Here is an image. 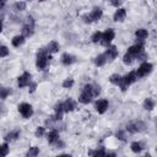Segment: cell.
Listing matches in <instances>:
<instances>
[{
  "instance_id": "6da1fadb",
  "label": "cell",
  "mask_w": 157,
  "mask_h": 157,
  "mask_svg": "<svg viewBox=\"0 0 157 157\" xmlns=\"http://www.w3.org/2000/svg\"><path fill=\"white\" fill-rule=\"evenodd\" d=\"M50 59L52 56L49 55V53L47 52L45 48H40L37 53V60H36V65L38 67V70H47L49 64H50Z\"/></svg>"
},
{
  "instance_id": "7a4b0ae2",
  "label": "cell",
  "mask_w": 157,
  "mask_h": 157,
  "mask_svg": "<svg viewBox=\"0 0 157 157\" xmlns=\"http://www.w3.org/2000/svg\"><path fill=\"white\" fill-rule=\"evenodd\" d=\"M92 97H93V96H92V85L87 83V85L83 86L82 92H81V94L78 96V101H80L81 103H83V104H88V103L91 102Z\"/></svg>"
},
{
  "instance_id": "3957f363",
  "label": "cell",
  "mask_w": 157,
  "mask_h": 157,
  "mask_svg": "<svg viewBox=\"0 0 157 157\" xmlns=\"http://www.w3.org/2000/svg\"><path fill=\"white\" fill-rule=\"evenodd\" d=\"M145 129H146V124L142 120H135L126 125V131H129L130 134H136V132L144 131Z\"/></svg>"
},
{
  "instance_id": "277c9868",
  "label": "cell",
  "mask_w": 157,
  "mask_h": 157,
  "mask_svg": "<svg viewBox=\"0 0 157 157\" xmlns=\"http://www.w3.org/2000/svg\"><path fill=\"white\" fill-rule=\"evenodd\" d=\"M137 80V77H136V75H135V71H131V72H129L128 75H125L123 78H121V82H120V90L124 92V91H126V88L131 85V83H134L135 81Z\"/></svg>"
},
{
  "instance_id": "5b68a950",
  "label": "cell",
  "mask_w": 157,
  "mask_h": 157,
  "mask_svg": "<svg viewBox=\"0 0 157 157\" xmlns=\"http://www.w3.org/2000/svg\"><path fill=\"white\" fill-rule=\"evenodd\" d=\"M34 32V20L32 16H28L26 20V23L22 27V36L23 37H29Z\"/></svg>"
},
{
  "instance_id": "8992f818",
  "label": "cell",
  "mask_w": 157,
  "mask_h": 157,
  "mask_svg": "<svg viewBox=\"0 0 157 157\" xmlns=\"http://www.w3.org/2000/svg\"><path fill=\"white\" fill-rule=\"evenodd\" d=\"M152 69H153V65L151 64V63H142L141 65H140V67L135 71V75H136V77L137 78H141V77H145V76H147L151 71H152Z\"/></svg>"
},
{
  "instance_id": "52a82bcc",
  "label": "cell",
  "mask_w": 157,
  "mask_h": 157,
  "mask_svg": "<svg viewBox=\"0 0 157 157\" xmlns=\"http://www.w3.org/2000/svg\"><path fill=\"white\" fill-rule=\"evenodd\" d=\"M17 108H18V112L21 113V115L23 118H26V119H28V118H31L33 115V108H32V105L29 103H26V102L20 103Z\"/></svg>"
},
{
  "instance_id": "ba28073f",
  "label": "cell",
  "mask_w": 157,
  "mask_h": 157,
  "mask_svg": "<svg viewBox=\"0 0 157 157\" xmlns=\"http://www.w3.org/2000/svg\"><path fill=\"white\" fill-rule=\"evenodd\" d=\"M142 52H144V42H140V43H136L135 45H131V47L128 49L126 54H129L130 56H132L134 59H136V56H137L140 53H142Z\"/></svg>"
},
{
  "instance_id": "9c48e42d",
  "label": "cell",
  "mask_w": 157,
  "mask_h": 157,
  "mask_svg": "<svg viewBox=\"0 0 157 157\" xmlns=\"http://www.w3.org/2000/svg\"><path fill=\"white\" fill-rule=\"evenodd\" d=\"M114 36H115L114 29H113V28H108L105 32H103V33H102V39H101V43H102L103 45H108V44H109V43L113 40Z\"/></svg>"
},
{
  "instance_id": "30bf717a",
  "label": "cell",
  "mask_w": 157,
  "mask_h": 157,
  "mask_svg": "<svg viewBox=\"0 0 157 157\" xmlns=\"http://www.w3.org/2000/svg\"><path fill=\"white\" fill-rule=\"evenodd\" d=\"M31 74L29 72H23L20 77H18V80H17V85H18V87H26V86H28L29 85V82H31Z\"/></svg>"
},
{
  "instance_id": "8fae6325",
  "label": "cell",
  "mask_w": 157,
  "mask_h": 157,
  "mask_svg": "<svg viewBox=\"0 0 157 157\" xmlns=\"http://www.w3.org/2000/svg\"><path fill=\"white\" fill-rule=\"evenodd\" d=\"M108 107H109V103H108L107 99H98V101L96 102V104H94V108H96V110H97L99 114L105 113V110L108 109Z\"/></svg>"
},
{
  "instance_id": "7c38bea8",
  "label": "cell",
  "mask_w": 157,
  "mask_h": 157,
  "mask_svg": "<svg viewBox=\"0 0 157 157\" xmlns=\"http://www.w3.org/2000/svg\"><path fill=\"white\" fill-rule=\"evenodd\" d=\"M104 55H105L107 60H109V61L114 60V59L118 56V49H117V47H115V45H110V47H108V49L105 50Z\"/></svg>"
},
{
  "instance_id": "4fadbf2b",
  "label": "cell",
  "mask_w": 157,
  "mask_h": 157,
  "mask_svg": "<svg viewBox=\"0 0 157 157\" xmlns=\"http://www.w3.org/2000/svg\"><path fill=\"white\" fill-rule=\"evenodd\" d=\"M88 15V17H90V21L91 22H93V21H98L101 17H102V15H103V11H102V9H99V7H94L90 13H87Z\"/></svg>"
},
{
  "instance_id": "5bb4252c",
  "label": "cell",
  "mask_w": 157,
  "mask_h": 157,
  "mask_svg": "<svg viewBox=\"0 0 157 157\" xmlns=\"http://www.w3.org/2000/svg\"><path fill=\"white\" fill-rule=\"evenodd\" d=\"M61 107H63V112L69 113V112L74 110L76 105H75V102H74L71 98H69V99H66L65 102H63V103H61Z\"/></svg>"
},
{
  "instance_id": "9a60e30c",
  "label": "cell",
  "mask_w": 157,
  "mask_h": 157,
  "mask_svg": "<svg viewBox=\"0 0 157 157\" xmlns=\"http://www.w3.org/2000/svg\"><path fill=\"white\" fill-rule=\"evenodd\" d=\"M76 61V58L74 56V55H71V54H69V53H64L63 55H61V63L64 64V65H71V64H74Z\"/></svg>"
},
{
  "instance_id": "2e32d148",
  "label": "cell",
  "mask_w": 157,
  "mask_h": 157,
  "mask_svg": "<svg viewBox=\"0 0 157 157\" xmlns=\"http://www.w3.org/2000/svg\"><path fill=\"white\" fill-rule=\"evenodd\" d=\"M125 16H126V10L123 9V7H120V9H118V10L115 11L113 18H114V21L118 22V21H123V20L125 18Z\"/></svg>"
},
{
  "instance_id": "e0dca14e",
  "label": "cell",
  "mask_w": 157,
  "mask_h": 157,
  "mask_svg": "<svg viewBox=\"0 0 157 157\" xmlns=\"http://www.w3.org/2000/svg\"><path fill=\"white\" fill-rule=\"evenodd\" d=\"M20 130H12V131H10V132H7L6 135H5V141L7 142V141H13V140H17L18 137H20Z\"/></svg>"
},
{
  "instance_id": "ac0fdd59",
  "label": "cell",
  "mask_w": 157,
  "mask_h": 157,
  "mask_svg": "<svg viewBox=\"0 0 157 157\" xmlns=\"http://www.w3.org/2000/svg\"><path fill=\"white\" fill-rule=\"evenodd\" d=\"M135 36H136V38H137L140 42H142L144 39H146V38L148 37V32H147V29H145V28H139V29H136Z\"/></svg>"
},
{
  "instance_id": "d6986e66",
  "label": "cell",
  "mask_w": 157,
  "mask_h": 157,
  "mask_svg": "<svg viewBox=\"0 0 157 157\" xmlns=\"http://www.w3.org/2000/svg\"><path fill=\"white\" fill-rule=\"evenodd\" d=\"M59 48H60V45H59V43L58 42H55V40H52L48 45H47V52L48 53H56V52H59Z\"/></svg>"
},
{
  "instance_id": "ffe728a7",
  "label": "cell",
  "mask_w": 157,
  "mask_h": 157,
  "mask_svg": "<svg viewBox=\"0 0 157 157\" xmlns=\"http://www.w3.org/2000/svg\"><path fill=\"white\" fill-rule=\"evenodd\" d=\"M130 148H131L132 152L140 153V152L144 150V144H142L141 141H135V142H132V144L130 145Z\"/></svg>"
},
{
  "instance_id": "44dd1931",
  "label": "cell",
  "mask_w": 157,
  "mask_h": 157,
  "mask_svg": "<svg viewBox=\"0 0 157 157\" xmlns=\"http://www.w3.org/2000/svg\"><path fill=\"white\" fill-rule=\"evenodd\" d=\"M48 142L49 144H55L58 140H59V132L56 130H52L49 134H48Z\"/></svg>"
},
{
  "instance_id": "7402d4cb",
  "label": "cell",
  "mask_w": 157,
  "mask_h": 157,
  "mask_svg": "<svg viewBox=\"0 0 157 157\" xmlns=\"http://www.w3.org/2000/svg\"><path fill=\"white\" fill-rule=\"evenodd\" d=\"M88 155H91L92 157H104L105 156V150L103 147H101V148H97V150L88 151Z\"/></svg>"
},
{
  "instance_id": "603a6c76",
  "label": "cell",
  "mask_w": 157,
  "mask_h": 157,
  "mask_svg": "<svg viewBox=\"0 0 157 157\" xmlns=\"http://www.w3.org/2000/svg\"><path fill=\"white\" fill-rule=\"evenodd\" d=\"M11 43H12V45L13 47H20V45H22L23 43H25V37L21 34V36H15L13 38H12V40H11Z\"/></svg>"
},
{
  "instance_id": "cb8c5ba5",
  "label": "cell",
  "mask_w": 157,
  "mask_h": 157,
  "mask_svg": "<svg viewBox=\"0 0 157 157\" xmlns=\"http://www.w3.org/2000/svg\"><path fill=\"white\" fill-rule=\"evenodd\" d=\"M107 61H108V60H107V58H105L104 54H99V55H97V56L94 58V64H96L97 66H103Z\"/></svg>"
},
{
  "instance_id": "d4e9b609",
  "label": "cell",
  "mask_w": 157,
  "mask_h": 157,
  "mask_svg": "<svg viewBox=\"0 0 157 157\" xmlns=\"http://www.w3.org/2000/svg\"><path fill=\"white\" fill-rule=\"evenodd\" d=\"M144 108L146 110H152L155 108V101L152 98H146L144 102Z\"/></svg>"
},
{
  "instance_id": "484cf974",
  "label": "cell",
  "mask_w": 157,
  "mask_h": 157,
  "mask_svg": "<svg viewBox=\"0 0 157 157\" xmlns=\"http://www.w3.org/2000/svg\"><path fill=\"white\" fill-rule=\"evenodd\" d=\"M38 153H39V148H38L37 146H32V147H29V150L27 151L26 157H37Z\"/></svg>"
},
{
  "instance_id": "4316f807",
  "label": "cell",
  "mask_w": 157,
  "mask_h": 157,
  "mask_svg": "<svg viewBox=\"0 0 157 157\" xmlns=\"http://www.w3.org/2000/svg\"><path fill=\"white\" fill-rule=\"evenodd\" d=\"M121 78H123V77H121L120 75H118V74H113V75H110L109 81H110L113 85H120Z\"/></svg>"
},
{
  "instance_id": "83f0119b",
  "label": "cell",
  "mask_w": 157,
  "mask_h": 157,
  "mask_svg": "<svg viewBox=\"0 0 157 157\" xmlns=\"http://www.w3.org/2000/svg\"><path fill=\"white\" fill-rule=\"evenodd\" d=\"M10 148H9V145L7 144H2L0 145V157H6L7 153H9Z\"/></svg>"
},
{
  "instance_id": "f1b7e54d",
  "label": "cell",
  "mask_w": 157,
  "mask_h": 157,
  "mask_svg": "<svg viewBox=\"0 0 157 157\" xmlns=\"http://www.w3.org/2000/svg\"><path fill=\"white\" fill-rule=\"evenodd\" d=\"M10 93H11V90H10V88H7V87H1V90H0V98H1V99H5Z\"/></svg>"
},
{
  "instance_id": "f546056e",
  "label": "cell",
  "mask_w": 157,
  "mask_h": 157,
  "mask_svg": "<svg viewBox=\"0 0 157 157\" xmlns=\"http://www.w3.org/2000/svg\"><path fill=\"white\" fill-rule=\"evenodd\" d=\"M91 39H92L93 43H98V42H101V39H102V32H99V31L94 32V33L92 34Z\"/></svg>"
},
{
  "instance_id": "4dcf8cb0",
  "label": "cell",
  "mask_w": 157,
  "mask_h": 157,
  "mask_svg": "<svg viewBox=\"0 0 157 157\" xmlns=\"http://www.w3.org/2000/svg\"><path fill=\"white\" fill-rule=\"evenodd\" d=\"M26 2L25 1H17V2H15V5H13V7H15V10H17V11H22V10H25L26 9Z\"/></svg>"
},
{
  "instance_id": "1f68e13d",
  "label": "cell",
  "mask_w": 157,
  "mask_h": 157,
  "mask_svg": "<svg viewBox=\"0 0 157 157\" xmlns=\"http://www.w3.org/2000/svg\"><path fill=\"white\" fill-rule=\"evenodd\" d=\"M74 83H75V81L72 78H66L63 81V87L64 88H71L74 86Z\"/></svg>"
},
{
  "instance_id": "d6a6232c",
  "label": "cell",
  "mask_w": 157,
  "mask_h": 157,
  "mask_svg": "<svg viewBox=\"0 0 157 157\" xmlns=\"http://www.w3.org/2000/svg\"><path fill=\"white\" fill-rule=\"evenodd\" d=\"M44 132H45V128H43V126H38L37 130H36V132H34V135H36L37 137H42V136L44 135Z\"/></svg>"
},
{
  "instance_id": "836d02e7",
  "label": "cell",
  "mask_w": 157,
  "mask_h": 157,
  "mask_svg": "<svg viewBox=\"0 0 157 157\" xmlns=\"http://www.w3.org/2000/svg\"><path fill=\"white\" fill-rule=\"evenodd\" d=\"M9 55V48L5 45H0V58H4Z\"/></svg>"
},
{
  "instance_id": "e575fe53",
  "label": "cell",
  "mask_w": 157,
  "mask_h": 157,
  "mask_svg": "<svg viewBox=\"0 0 157 157\" xmlns=\"http://www.w3.org/2000/svg\"><path fill=\"white\" fill-rule=\"evenodd\" d=\"M101 93V87L98 85H92V96L96 97Z\"/></svg>"
},
{
  "instance_id": "d590c367",
  "label": "cell",
  "mask_w": 157,
  "mask_h": 157,
  "mask_svg": "<svg viewBox=\"0 0 157 157\" xmlns=\"http://www.w3.org/2000/svg\"><path fill=\"white\" fill-rule=\"evenodd\" d=\"M123 61H124V64H128V65H130V64L134 61V58H132V56H130L129 54H125V55L123 56Z\"/></svg>"
},
{
  "instance_id": "8d00e7d4",
  "label": "cell",
  "mask_w": 157,
  "mask_h": 157,
  "mask_svg": "<svg viewBox=\"0 0 157 157\" xmlns=\"http://www.w3.org/2000/svg\"><path fill=\"white\" fill-rule=\"evenodd\" d=\"M117 137L119 139V140H121V141H125L126 139H125V134H124V131H121V130H119V131H117Z\"/></svg>"
},
{
  "instance_id": "74e56055",
  "label": "cell",
  "mask_w": 157,
  "mask_h": 157,
  "mask_svg": "<svg viewBox=\"0 0 157 157\" xmlns=\"http://www.w3.org/2000/svg\"><path fill=\"white\" fill-rule=\"evenodd\" d=\"M29 88H28V91H29V93H33L34 91H36V88H37V83L36 82H29Z\"/></svg>"
},
{
  "instance_id": "f35d334b",
  "label": "cell",
  "mask_w": 157,
  "mask_h": 157,
  "mask_svg": "<svg viewBox=\"0 0 157 157\" xmlns=\"http://www.w3.org/2000/svg\"><path fill=\"white\" fill-rule=\"evenodd\" d=\"M5 113H6V107H5L2 103H0V117L4 115Z\"/></svg>"
},
{
  "instance_id": "ab89813d",
  "label": "cell",
  "mask_w": 157,
  "mask_h": 157,
  "mask_svg": "<svg viewBox=\"0 0 157 157\" xmlns=\"http://www.w3.org/2000/svg\"><path fill=\"white\" fill-rule=\"evenodd\" d=\"M55 145H56V147H58V148H63L64 142H63V141H60V140H58V141L55 142Z\"/></svg>"
},
{
  "instance_id": "60d3db41",
  "label": "cell",
  "mask_w": 157,
  "mask_h": 157,
  "mask_svg": "<svg viewBox=\"0 0 157 157\" xmlns=\"http://www.w3.org/2000/svg\"><path fill=\"white\" fill-rule=\"evenodd\" d=\"M110 5H113V6H117V7H118V6H120V5H121V1H115V0H114V1H110Z\"/></svg>"
},
{
  "instance_id": "b9f144b4",
  "label": "cell",
  "mask_w": 157,
  "mask_h": 157,
  "mask_svg": "<svg viewBox=\"0 0 157 157\" xmlns=\"http://www.w3.org/2000/svg\"><path fill=\"white\" fill-rule=\"evenodd\" d=\"M104 157H117V155H115V153H108V155H105Z\"/></svg>"
},
{
  "instance_id": "7bdbcfd3",
  "label": "cell",
  "mask_w": 157,
  "mask_h": 157,
  "mask_svg": "<svg viewBox=\"0 0 157 157\" xmlns=\"http://www.w3.org/2000/svg\"><path fill=\"white\" fill-rule=\"evenodd\" d=\"M56 157H72L71 155H59V156H56Z\"/></svg>"
},
{
  "instance_id": "ee69618b",
  "label": "cell",
  "mask_w": 157,
  "mask_h": 157,
  "mask_svg": "<svg viewBox=\"0 0 157 157\" xmlns=\"http://www.w3.org/2000/svg\"><path fill=\"white\" fill-rule=\"evenodd\" d=\"M1 31H2V23L0 22V33H1Z\"/></svg>"
},
{
  "instance_id": "f6af8a7d",
  "label": "cell",
  "mask_w": 157,
  "mask_h": 157,
  "mask_svg": "<svg viewBox=\"0 0 157 157\" xmlns=\"http://www.w3.org/2000/svg\"><path fill=\"white\" fill-rule=\"evenodd\" d=\"M1 87H2V86H0V90H1Z\"/></svg>"
}]
</instances>
